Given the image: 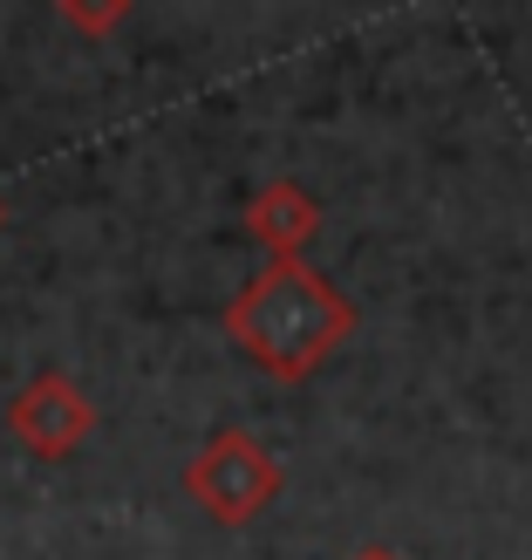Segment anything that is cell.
<instances>
[{
  "label": "cell",
  "instance_id": "8992f818",
  "mask_svg": "<svg viewBox=\"0 0 532 560\" xmlns=\"http://www.w3.org/2000/svg\"><path fill=\"white\" fill-rule=\"evenodd\" d=\"M355 560H403V553H397V547H362Z\"/></svg>",
  "mask_w": 532,
  "mask_h": 560
},
{
  "label": "cell",
  "instance_id": "5b68a950",
  "mask_svg": "<svg viewBox=\"0 0 532 560\" xmlns=\"http://www.w3.org/2000/svg\"><path fill=\"white\" fill-rule=\"evenodd\" d=\"M55 14H62L69 27H82V35H109V27H117L130 8H123V0H109V8H82V0H62Z\"/></svg>",
  "mask_w": 532,
  "mask_h": 560
},
{
  "label": "cell",
  "instance_id": "52a82bcc",
  "mask_svg": "<svg viewBox=\"0 0 532 560\" xmlns=\"http://www.w3.org/2000/svg\"><path fill=\"white\" fill-rule=\"evenodd\" d=\"M0 226H8V199H0Z\"/></svg>",
  "mask_w": 532,
  "mask_h": 560
},
{
  "label": "cell",
  "instance_id": "277c9868",
  "mask_svg": "<svg viewBox=\"0 0 532 560\" xmlns=\"http://www.w3.org/2000/svg\"><path fill=\"white\" fill-rule=\"evenodd\" d=\"M246 233L267 246V260H300L307 240L321 233V199L300 191L294 178H273L246 199Z\"/></svg>",
  "mask_w": 532,
  "mask_h": 560
},
{
  "label": "cell",
  "instance_id": "6da1fadb",
  "mask_svg": "<svg viewBox=\"0 0 532 560\" xmlns=\"http://www.w3.org/2000/svg\"><path fill=\"white\" fill-rule=\"evenodd\" d=\"M226 335L273 383H307L355 335V301L307 260H267L226 301Z\"/></svg>",
  "mask_w": 532,
  "mask_h": 560
},
{
  "label": "cell",
  "instance_id": "7a4b0ae2",
  "mask_svg": "<svg viewBox=\"0 0 532 560\" xmlns=\"http://www.w3.org/2000/svg\"><path fill=\"white\" fill-rule=\"evenodd\" d=\"M185 492L218 520V526H246L280 499V465L253 431H212L185 465Z\"/></svg>",
  "mask_w": 532,
  "mask_h": 560
},
{
  "label": "cell",
  "instance_id": "3957f363",
  "mask_svg": "<svg viewBox=\"0 0 532 560\" xmlns=\"http://www.w3.org/2000/svg\"><path fill=\"white\" fill-rule=\"evenodd\" d=\"M8 431L21 438V452H35V458H75L82 444H90L96 431V404L82 397V383L62 376V370H42V376H27L14 397H8Z\"/></svg>",
  "mask_w": 532,
  "mask_h": 560
}]
</instances>
